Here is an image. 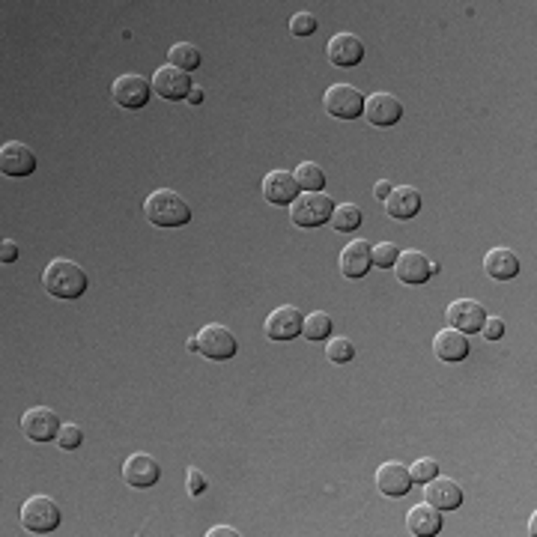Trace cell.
<instances>
[{
  "label": "cell",
  "instance_id": "6da1fadb",
  "mask_svg": "<svg viewBox=\"0 0 537 537\" xmlns=\"http://www.w3.org/2000/svg\"><path fill=\"white\" fill-rule=\"evenodd\" d=\"M42 287L54 299H81L87 293V272L72 260H51L42 272Z\"/></svg>",
  "mask_w": 537,
  "mask_h": 537
},
{
  "label": "cell",
  "instance_id": "7a4b0ae2",
  "mask_svg": "<svg viewBox=\"0 0 537 537\" xmlns=\"http://www.w3.org/2000/svg\"><path fill=\"white\" fill-rule=\"evenodd\" d=\"M144 212L150 218V224H156V227H182V224L191 222V206L170 189L152 191L147 197Z\"/></svg>",
  "mask_w": 537,
  "mask_h": 537
},
{
  "label": "cell",
  "instance_id": "3957f363",
  "mask_svg": "<svg viewBox=\"0 0 537 537\" xmlns=\"http://www.w3.org/2000/svg\"><path fill=\"white\" fill-rule=\"evenodd\" d=\"M332 197L325 191H305L290 203V222L295 227H320L332 218Z\"/></svg>",
  "mask_w": 537,
  "mask_h": 537
},
{
  "label": "cell",
  "instance_id": "277c9868",
  "mask_svg": "<svg viewBox=\"0 0 537 537\" xmlns=\"http://www.w3.org/2000/svg\"><path fill=\"white\" fill-rule=\"evenodd\" d=\"M60 525V508L48 496H33L21 505V529L30 534H48Z\"/></svg>",
  "mask_w": 537,
  "mask_h": 537
},
{
  "label": "cell",
  "instance_id": "5b68a950",
  "mask_svg": "<svg viewBox=\"0 0 537 537\" xmlns=\"http://www.w3.org/2000/svg\"><path fill=\"white\" fill-rule=\"evenodd\" d=\"M323 105L335 119H358L365 114V96L353 84H332L323 96Z\"/></svg>",
  "mask_w": 537,
  "mask_h": 537
},
{
  "label": "cell",
  "instance_id": "8992f818",
  "mask_svg": "<svg viewBox=\"0 0 537 537\" xmlns=\"http://www.w3.org/2000/svg\"><path fill=\"white\" fill-rule=\"evenodd\" d=\"M197 349H201V353L206 358H212V361H227V358L236 356L239 341L233 337L230 328L218 325V323H210V325H203L201 332H197Z\"/></svg>",
  "mask_w": 537,
  "mask_h": 537
},
{
  "label": "cell",
  "instance_id": "52a82bcc",
  "mask_svg": "<svg viewBox=\"0 0 537 537\" xmlns=\"http://www.w3.org/2000/svg\"><path fill=\"white\" fill-rule=\"evenodd\" d=\"M194 90L191 84V72H182L177 66H161L152 75V93L168 98V102H180V98H189V93Z\"/></svg>",
  "mask_w": 537,
  "mask_h": 537
},
{
  "label": "cell",
  "instance_id": "ba28073f",
  "mask_svg": "<svg viewBox=\"0 0 537 537\" xmlns=\"http://www.w3.org/2000/svg\"><path fill=\"white\" fill-rule=\"evenodd\" d=\"M436 272H439V263H430L427 254L421 251H400L398 263H394V275H398L400 284H412V287H418V284H427Z\"/></svg>",
  "mask_w": 537,
  "mask_h": 537
},
{
  "label": "cell",
  "instance_id": "9c48e42d",
  "mask_svg": "<svg viewBox=\"0 0 537 537\" xmlns=\"http://www.w3.org/2000/svg\"><path fill=\"white\" fill-rule=\"evenodd\" d=\"M60 427L63 424L57 421V412H51L48 407H33L30 412L21 415V433H25L30 442L57 439Z\"/></svg>",
  "mask_w": 537,
  "mask_h": 537
},
{
  "label": "cell",
  "instance_id": "30bf717a",
  "mask_svg": "<svg viewBox=\"0 0 537 537\" xmlns=\"http://www.w3.org/2000/svg\"><path fill=\"white\" fill-rule=\"evenodd\" d=\"M150 93H152V84L147 78H140V75H123V78H117L111 87L114 102L119 108H126V111L144 108L150 102Z\"/></svg>",
  "mask_w": 537,
  "mask_h": 537
},
{
  "label": "cell",
  "instance_id": "8fae6325",
  "mask_svg": "<svg viewBox=\"0 0 537 537\" xmlns=\"http://www.w3.org/2000/svg\"><path fill=\"white\" fill-rule=\"evenodd\" d=\"M445 320L451 323V328H457V332L475 335V332H480V325H484L487 311H484V305L475 299H457L448 305Z\"/></svg>",
  "mask_w": 537,
  "mask_h": 537
},
{
  "label": "cell",
  "instance_id": "7c38bea8",
  "mask_svg": "<svg viewBox=\"0 0 537 537\" xmlns=\"http://www.w3.org/2000/svg\"><path fill=\"white\" fill-rule=\"evenodd\" d=\"M400 117H403V105L391 93H374L365 98V119L370 126H379V129L398 126Z\"/></svg>",
  "mask_w": 537,
  "mask_h": 537
},
{
  "label": "cell",
  "instance_id": "4fadbf2b",
  "mask_svg": "<svg viewBox=\"0 0 537 537\" xmlns=\"http://www.w3.org/2000/svg\"><path fill=\"white\" fill-rule=\"evenodd\" d=\"M325 54H328V60L335 66H341V69H353V66L365 60V42L353 36V33H335V36L328 39Z\"/></svg>",
  "mask_w": 537,
  "mask_h": 537
},
{
  "label": "cell",
  "instance_id": "5bb4252c",
  "mask_svg": "<svg viewBox=\"0 0 537 537\" xmlns=\"http://www.w3.org/2000/svg\"><path fill=\"white\" fill-rule=\"evenodd\" d=\"M302 323H305V314L299 308H293V305H281L269 314L266 320V335L269 341H293L295 335H302Z\"/></svg>",
  "mask_w": 537,
  "mask_h": 537
},
{
  "label": "cell",
  "instance_id": "9a60e30c",
  "mask_svg": "<svg viewBox=\"0 0 537 537\" xmlns=\"http://www.w3.org/2000/svg\"><path fill=\"white\" fill-rule=\"evenodd\" d=\"M159 478H161V469L159 463L152 460L150 454H131L126 460V466H123V480L129 487H135V490H150V487H156L159 484Z\"/></svg>",
  "mask_w": 537,
  "mask_h": 537
},
{
  "label": "cell",
  "instance_id": "2e32d148",
  "mask_svg": "<svg viewBox=\"0 0 537 537\" xmlns=\"http://www.w3.org/2000/svg\"><path fill=\"white\" fill-rule=\"evenodd\" d=\"M424 501L427 505H433L436 511H457L460 505H463V490H460L457 480L436 475L433 480H427L424 484Z\"/></svg>",
  "mask_w": 537,
  "mask_h": 537
},
{
  "label": "cell",
  "instance_id": "e0dca14e",
  "mask_svg": "<svg viewBox=\"0 0 537 537\" xmlns=\"http://www.w3.org/2000/svg\"><path fill=\"white\" fill-rule=\"evenodd\" d=\"M0 170L6 177H30L36 170V156L18 140H9V144L0 147Z\"/></svg>",
  "mask_w": 537,
  "mask_h": 537
},
{
  "label": "cell",
  "instance_id": "ac0fdd59",
  "mask_svg": "<svg viewBox=\"0 0 537 537\" xmlns=\"http://www.w3.org/2000/svg\"><path fill=\"white\" fill-rule=\"evenodd\" d=\"M377 487L382 496H388V499H400V496H407V492L412 490V475H409V469L403 466V463H382L377 469Z\"/></svg>",
  "mask_w": 537,
  "mask_h": 537
},
{
  "label": "cell",
  "instance_id": "d6986e66",
  "mask_svg": "<svg viewBox=\"0 0 537 537\" xmlns=\"http://www.w3.org/2000/svg\"><path fill=\"white\" fill-rule=\"evenodd\" d=\"M421 210V191L412 189V185H398L391 189V194L386 197V212L394 222H409Z\"/></svg>",
  "mask_w": 537,
  "mask_h": 537
},
{
  "label": "cell",
  "instance_id": "ffe728a7",
  "mask_svg": "<svg viewBox=\"0 0 537 537\" xmlns=\"http://www.w3.org/2000/svg\"><path fill=\"white\" fill-rule=\"evenodd\" d=\"M263 197L272 206H290L295 197H299V185L290 170H272L266 180H263Z\"/></svg>",
  "mask_w": 537,
  "mask_h": 537
},
{
  "label": "cell",
  "instance_id": "44dd1931",
  "mask_svg": "<svg viewBox=\"0 0 537 537\" xmlns=\"http://www.w3.org/2000/svg\"><path fill=\"white\" fill-rule=\"evenodd\" d=\"M433 353L445 365H457V361H463L469 356V337L463 332H457V328H442L433 337Z\"/></svg>",
  "mask_w": 537,
  "mask_h": 537
},
{
  "label": "cell",
  "instance_id": "7402d4cb",
  "mask_svg": "<svg viewBox=\"0 0 537 537\" xmlns=\"http://www.w3.org/2000/svg\"><path fill=\"white\" fill-rule=\"evenodd\" d=\"M337 266L346 278H365L370 266H374V260H370V243L367 239H356V243H349L341 251V260H337Z\"/></svg>",
  "mask_w": 537,
  "mask_h": 537
},
{
  "label": "cell",
  "instance_id": "603a6c76",
  "mask_svg": "<svg viewBox=\"0 0 537 537\" xmlns=\"http://www.w3.org/2000/svg\"><path fill=\"white\" fill-rule=\"evenodd\" d=\"M484 272L496 281H511L520 275V257L508 248H490L484 257Z\"/></svg>",
  "mask_w": 537,
  "mask_h": 537
},
{
  "label": "cell",
  "instance_id": "cb8c5ba5",
  "mask_svg": "<svg viewBox=\"0 0 537 537\" xmlns=\"http://www.w3.org/2000/svg\"><path fill=\"white\" fill-rule=\"evenodd\" d=\"M407 529L415 534V537H433L442 532V511H436L433 505H418L409 511L407 517Z\"/></svg>",
  "mask_w": 537,
  "mask_h": 537
},
{
  "label": "cell",
  "instance_id": "d4e9b609",
  "mask_svg": "<svg viewBox=\"0 0 537 537\" xmlns=\"http://www.w3.org/2000/svg\"><path fill=\"white\" fill-rule=\"evenodd\" d=\"M365 222V215H361V210L356 203H341L332 210V218H328V224H332L335 230H341V233H353V230H358V224Z\"/></svg>",
  "mask_w": 537,
  "mask_h": 537
},
{
  "label": "cell",
  "instance_id": "484cf974",
  "mask_svg": "<svg viewBox=\"0 0 537 537\" xmlns=\"http://www.w3.org/2000/svg\"><path fill=\"white\" fill-rule=\"evenodd\" d=\"M293 177H295V185L305 191H323V185H325V173L316 161H302Z\"/></svg>",
  "mask_w": 537,
  "mask_h": 537
},
{
  "label": "cell",
  "instance_id": "4316f807",
  "mask_svg": "<svg viewBox=\"0 0 537 537\" xmlns=\"http://www.w3.org/2000/svg\"><path fill=\"white\" fill-rule=\"evenodd\" d=\"M170 66H177V69H182V72H191V69H197L201 66V51H197V46H191V42H177V46L170 48Z\"/></svg>",
  "mask_w": 537,
  "mask_h": 537
},
{
  "label": "cell",
  "instance_id": "83f0119b",
  "mask_svg": "<svg viewBox=\"0 0 537 537\" xmlns=\"http://www.w3.org/2000/svg\"><path fill=\"white\" fill-rule=\"evenodd\" d=\"M302 335L308 337V341H328V335H332V316L323 311L308 314L302 323Z\"/></svg>",
  "mask_w": 537,
  "mask_h": 537
},
{
  "label": "cell",
  "instance_id": "f1b7e54d",
  "mask_svg": "<svg viewBox=\"0 0 537 537\" xmlns=\"http://www.w3.org/2000/svg\"><path fill=\"white\" fill-rule=\"evenodd\" d=\"M325 358L332 361V365H349V361L356 358L353 341H346V337H335V341H328L325 344Z\"/></svg>",
  "mask_w": 537,
  "mask_h": 537
},
{
  "label": "cell",
  "instance_id": "f546056e",
  "mask_svg": "<svg viewBox=\"0 0 537 537\" xmlns=\"http://www.w3.org/2000/svg\"><path fill=\"white\" fill-rule=\"evenodd\" d=\"M398 257H400V248L394 245V243L370 245V260H374V266H379V269H394Z\"/></svg>",
  "mask_w": 537,
  "mask_h": 537
},
{
  "label": "cell",
  "instance_id": "4dcf8cb0",
  "mask_svg": "<svg viewBox=\"0 0 537 537\" xmlns=\"http://www.w3.org/2000/svg\"><path fill=\"white\" fill-rule=\"evenodd\" d=\"M409 475H412V484H427V480H433L436 475H439V469H436V460L421 457V460H415L412 463Z\"/></svg>",
  "mask_w": 537,
  "mask_h": 537
},
{
  "label": "cell",
  "instance_id": "1f68e13d",
  "mask_svg": "<svg viewBox=\"0 0 537 537\" xmlns=\"http://www.w3.org/2000/svg\"><path fill=\"white\" fill-rule=\"evenodd\" d=\"M84 442V433L78 424H63L60 433H57V445L63 448V451H75Z\"/></svg>",
  "mask_w": 537,
  "mask_h": 537
},
{
  "label": "cell",
  "instance_id": "d6a6232c",
  "mask_svg": "<svg viewBox=\"0 0 537 537\" xmlns=\"http://www.w3.org/2000/svg\"><path fill=\"white\" fill-rule=\"evenodd\" d=\"M316 15H311V13H295L293 18H290V33L293 36H311V33H316Z\"/></svg>",
  "mask_w": 537,
  "mask_h": 537
},
{
  "label": "cell",
  "instance_id": "836d02e7",
  "mask_svg": "<svg viewBox=\"0 0 537 537\" xmlns=\"http://www.w3.org/2000/svg\"><path fill=\"white\" fill-rule=\"evenodd\" d=\"M480 332H484L487 341H501V335H505V323H501L499 316H487L484 325H480Z\"/></svg>",
  "mask_w": 537,
  "mask_h": 537
},
{
  "label": "cell",
  "instance_id": "e575fe53",
  "mask_svg": "<svg viewBox=\"0 0 537 537\" xmlns=\"http://www.w3.org/2000/svg\"><path fill=\"white\" fill-rule=\"evenodd\" d=\"M203 490H206L203 472H197V469H189V492H191V496H201Z\"/></svg>",
  "mask_w": 537,
  "mask_h": 537
},
{
  "label": "cell",
  "instance_id": "d590c367",
  "mask_svg": "<svg viewBox=\"0 0 537 537\" xmlns=\"http://www.w3.org/2000/svg\"><path fill=\"white\" fill-rule=\"evenodd\" d=\"M0 260L4 263L18 260V245L13 243V239H4V243H0Z\"/></svg>",
  "mask_w": 537,
  "mask_h": 537
},
{
  "label": "cell",
  "instance_id": "8d00e7d4",
  "mask_svg": "<svg viewBox=\"0 0 537 537\" xmlns=\"http://www.w3.org/2000/svg\"><path fill=\"white\" fill-rule=\"evenodd\" d=\"M206 534H210V537H236L239 532H236V529H230V525H215V529H212V532H206Z\"/></svg>",
  "mask_w": 537,
  "mask_h": 537
},
{
  "label": "cell",
  "instance_id": "74e56055",
  "mask_svg": "<svg viewBox=\"0 0 537 537\" xmlns=\"http://www.w3.org/2000/svg\"><path fill=\"white\" fill-rule=\"evenodd\" d=\"M374 194L379 197V201H382V203H386V197L391 194V185H388L386 180H382V182H377V185H374Z\"/></svg>",
  "mask_w": 537,
  "mask_h": 537
},
{
  "label": "cell",
  "instance_id": "f35d334b",
  "mask_svg": "<svg viewBox=\"0 0 537 537\" xmlns=\"http://www.w3.org/2000/svg\"><path fill=\"white\" fill-rule=\"evenodd\" d=\"M203 102V90L201 87H194V90L189 93V105H201Z\"/></svg>",
  "mask_w": 537,
  "mask_h": 537
},
{
  "label": "cell",
  "instance_id": "ab89813d",
  "mask_svg": "<svg viewBox=\"0 0 537 537\" xmlns=\"http://www.w3.org/2000/svg\"><path fill=\"white\" fill-rule=\"evenodd\" d=\"M185 349H189V353H197V337H191V341L185 344Z\"/></svg>",
  "mask_w": 537,
  "mask_h": 537
}]
</instances>
